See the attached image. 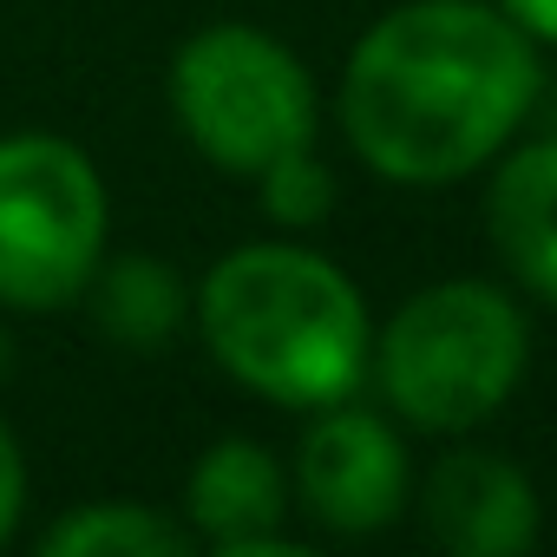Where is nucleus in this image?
<instances>
[{
  "instance_id": "5",
  "label": "nucleus",
  "mask_w": 557,
  "mask_h": 557,
  "mask_svg": "<svg viewBox=\"0 0 557 557\" xmlns=\"http://www.w3.org/2000/svg\"><path fill=\"white\" fill-rule=\"evenodd\" d=\"M171 106L210 164L249 177L315 138V86L302 60L256 27L190 34L171 66Z\"/></svg>"
},
{
  "instance_id": "9",
  "label": "nucleus",
  "mask_w": 557,
  "mask_h": 557,
  "mask_svg": "<svg viewBox=\"0 0 557 557\" xmlns=\"http://www.w3.org/2000/svg\"><path fill=\"white\" fill-rule=\"evenodd\" d=\"M492 243L518 283L557 309V138L524 145L492 184Z\"/></svg>"
},
{
  "instance_id": "1",
  "label": "nucleus",
  "mask_w": 557,
  "mask_h": 557,
  "mask_svg": "<svg viewBox=\"0 0 557 557\" xmlns=\"http://www.w3.org/2000/svg\"><path fill=\"white\" fill-rule=\"evenodd\" d=\"M531 34L479 0H413L374 21L342 79V132L394 184L479 171L531 112Z\"/></svg>"
},
{
  "instance_id": "8",
  "label": "nucleus",
  "mask_w": 557,
  "mask_h": 557,
  "mask_svg": "<svg viewBox=\"0 0 557 557\" xmlns=\"http://www.w3.org/2000/svg\"><path fill=\"white\" fill-rule=\"evenodd\" d=\"M190 524L203 537H216L230 557H302L296 537H283V472L256 440H216L197 472H190Z\"/></svg>"
},
{
  "instance_id": "6",
  "label": "nucleus",
  "mask_w": 557,
  "mask_h": 557,
  "mask_svg": "<svg viewBox=\"0 0 557 557\" xmlns=\"http://www.w3.org/2000/svg\"><path fill=\"white\" fill-rule=\"evenodd\" d=\"M296 492L315 524L329 531H381L407 505V453L387 420L361 407H322L296 453Z\"/></svg>"
},
{
  "instance_id": "11",
  "label": "nucleus",
  "mask_w": 557,
  "mask_h": 557,
  "mask_svg": "<svg viewBox=\"0 0 557 557\" xmlns=\"http://www.w3.org/2000/svg\"><path fill=\"white\" fill-rule=\"evenodd\" d=\"M53 557H184L190 537L145 505H79L47 531Z\"/></svg>"
},
{
  "instance_id": "2",
  "label": "nucleus",
  "mask_w": 557,
  "mask_h": 557,
  "mask_svg": "<svg viewBox=\"0 0 557 557\" xmlns=\"http://www.w3.org/2000/svg\"><path fill=\"white\" fill-rule=\"evenodd\" d=\"M197 322L210 355L243 387L283 407H335L368 381L374 361L355 283L289 243H249L223 256L197 289Z\"/></svg>"
},
{
  "instance_id": "12",
  "label": "nucleus",
  "mask_w": 557,
  "mask_h": 557,
  "mask_svg": "<svg viewBox=\"0 0 557 557\" xmlns=\"http://www.w3.org/2000/svg\"><path fill=\"white\" fill-rule=\"evenodd\" d=\"M256 177H262V210H269L275 223H289V230L322 223V216H329V203H335V184H329V171L315 164V151H309V145H302V151H289V158H275V164H262Z\"/></svg>"
},
{
  "instance_id": "3",
  "label": "nucleus",
  "mask_w": 557,
  "mask_h": 557,
  "mask_svg": "<svg viewBox=\"0 0 557 557\" xmlns=\"http://www.w3.org/2000/svg\"><path fill=\"white\" fill-rule=\"evenodd\" d=\"M374 361L400 420L466 433L511 400L524 374V315L492 283H440L387 322Z\"/></svg>"
},
{
  "instance_id": "13",
  "label": "nucleus",
  "mask_w": 557,
  "mask_h": 557,
  "mask_svg": "<svg viewBox=\"0 0 557 557\" xmlns=\"http://www.w3.org/2000/svg\"><path fill=\"white\" fill-rule=\"evenodd\" d=\"M21 505H27V466H21V446L0 420V537L21 524Z\"/></svg>"
},
{
  "instance_id": "10",
  "label": "nucleus",
  "mask_w": 557,
  "mask_h": 557,
  "mask_svg": "<svg viewBox=\"0 0 557 557\" xmlns=\"http://www.w3.org/2000/svg\"><path fill=\"white\" fill-rule=\"evenodd\" d=\"M92 315H99V329L112 335V342H125V348H158L164 335H177V322H184V283L164 269V262H145V256H125V262H112V269H92Z\"/></svg>"
},
{
  "instance_id": "14",
  "label": "nucleus",
  "mask_w": 557,
  "mask_h": 557,
  "mask_svg": "<svg viewBox=\"0 0 557 557\" xmlns=\"http://www.w3.org/2000/svg\"><path fill=\"white\" fill-rule=\"evenodd\" d=\"M498 14H511L531 40H550L557 47V0H498Z\"/></svg>"
},
{
  "instance_id": "7",
  "label": "nucleus",
  "mask_w": 557,
  "mask_h": 557,
  "mask_svg": "<svg viewBox=\"0 0 557 557\" xmlns=\"http://www.w3.org/2000/svg\"><path fill=\"white\" fill-rule=\"evenodd\" d=\"M426 531L453 557H518L537 537V492L498 453H446L426 472Z\"/></svg>"
},
{
  "instance_id": "4",
  "label": "nucleus",
  "mask_w": 557,
  "mask_h": 557,
  "mask_svg": "<svg viewBox=\"0 0 557 557\" xmlns=\"http://www.w3.org/2000/svg\"><path fill=\"white\" fill-rule=\"evenodd\" d=\"M106 256V184L53 132L0 138V309H60L86 296Z\"/></svg>"
}]
</instances>
